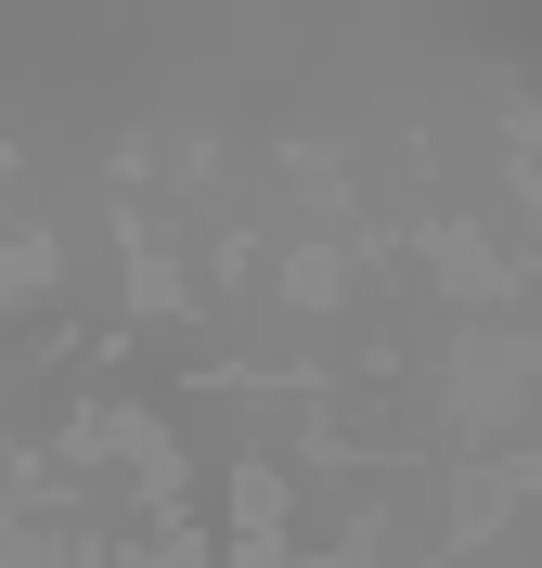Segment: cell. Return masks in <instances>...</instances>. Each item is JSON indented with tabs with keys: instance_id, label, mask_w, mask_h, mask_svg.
Wrapping results in <instances>:
<instances>
[{
	"instance_id": "6da1fadb",
	"label": "cell",
	"mask_w": 542,
	"mask_h": 568,
	"mask_svg": "<svg viewBox=\"0 0 542 568\" xmlns=\"http://www.w3.org/2000/svg\"><path fill=\"white\" fill-rule=\"evenodd\" d=\"M324 568H361V556H324Z\"/></svg>"
}]
</instances>
